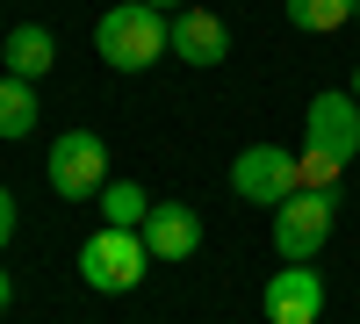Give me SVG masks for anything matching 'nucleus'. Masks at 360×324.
<instances>
[{"label": "nucleus", "mask_w": 360, "mask_h": 324, "mask_svg": "<svg viewBox=\"0 0 360 324\" xmlns=\"http://www.w3.org/2000/svg\"><path fill=\"white\" fill-rule=\"evenodd\" d=\"M303 144H317L332 159H353L360 152V101L353 94H317L303 108Z\"/></svg>", "instance_id": "0eeeda50"}, {"label": "nucleus", "mask_w": 360, "mask_h": 324, "mask_svg": "<svg viewBox=\"0 0 360 324\" xmlns=\"http://www.w3.org/2000/svg\"><path fill=\"white\" fill-rule=\"evenodd\" d=\"M288 29H303V37H332L339 22H353V0H281Z\"/></svg>", "instance_id": "f8f14e48"}, {"label": "nucleus", "mask_w": 360, "mask_h": 324, "mask_svg": "<svg viewBox=\"0 0 360 324\" xmlns=\"http://www.w3.org/2000/svg\"><path fill=\"white\" fill-rule=\"evenodd\" d=\"M15 223H22V216H15V195H8V188H0V245H8V238H15Z\"/></svg>", "instance_id": "2eb2a0df"}, {"label": "nucleus", "mask_w": 360, "mask_h": 324, "mask_svg": "<svg viewBox=\"0 0 360 324\" xmlns=\"http://www.w3.org/2000/svg\"><path fill=\"white\" fill-rule=\"evenodd\" d=\"M144 231H115V223H101L94 238L79 245V281L94 288V296H130V288L144 281Z\"/></svg>", "instance_id": "f03ea898"}, {"label": "nucleus", "mask_w": 360, "mask_h": 324, "mask_svg": "<svg viewBox=\"0 0 360 324\" xmlns=\"http://www.w3.org/2000/svg\"><path fill=\"white\" fill-rule=\"evenodd\" d=\"M8 296H15V274H8V267H0V310H8Z\"/></svg>", "instance_id": "f3484780"}, {"label": "nucleus", "mask_w": 360, "mask_h": 324, "mask_svg": "<svg viewBox=\"0 0 360 324\" xmlns=\"http://www.w3.org/2000/svg\"><path fill=\"white\" fill-rule=\"evenodd\" d=\"M339 173H346V159L317 152V144H303V152H295V181H303V188H339Z\"/></svg>", "instance_id": "4468645a"}, {"label": "nucleus", "mask_w": 360, "mask_h": 324, "mask_svg": "<svg viewBox=\"0 0 360 324\" xmlns=\"http://www.w3.org/2000/svg\"><path fill=\"white\" fill-rule=\"evenodd\" d=\"M144 8H159V15H180V8H188V0H144Z\"/></svg>", "instance_id": "dca6fc26"}, {"label": "nucleus", "mask_w": 360, "mask_h": 324, "mask_svg": "<svg viewBox=\"0 0 360 324\" xmlns=\"http://www.w3.org/2000/svg\"><path fill=\"white\" fill-rule=\"evenodd\" d=\"M144 231V252L152 259H195L202 252V216L188 202H152V216L137 223Z\"/></svg>", "instance_id": "6e6552de"}, {"label": "nucleus", "mask_w": 360, "mask_h": 324, "mask_svg": "<svg viewBox=\"0 0 360 324\" xmlns=\"http://www.w3.org/2000/svg\"><path fill=\"white\" fill-rule=\"evenodd\" d=\"M94 202H101V223H115V231H137L144 216H152V202H144V188H137V181H108Z\"/></svg>", "instance_id": "ddd939ff"}, {"label": "nucleus", "mask_w": 360, "mask_h": 324, "mask_svg": "<svg viewBox=\"0 0 360 324\" xmlns=\"http://www.w3.org/2000/svg\"><path fill=\"white\" fill-rule=\"evenodd\" d=\"M353 15H360V0H353Z\"/></svg>", "instance_id": "6ab92c4d"}, {"label": "nucleus", "mask_w": 360, "mask_h": 324, "mask_svg": "<svg viewBox=\"0 0 360 324\" xmlns=\"http://www.w3.org/2000/svg\"><path fill=\"white\" fill-rule=\"evenodd\" d=\"M44 173H51V195H65V202H86V195H101L115 181V173H108V144L94 130H65L51 144Z\"/></svg>", "instance_id": "20e7f679"}, {"label": "nucleus", "mask_w": 360, "mask_h": 324, "mask_svg": "<svg viewBox=\"0 0 360 324\" xmlns=\"http://www.w3.org/2000/svg\"><path fill=\"white\" fill-rule=\"evenodd\" d=\"M332 216H339V188H295L274 209V252L281 259H317V245L332 238Z\"/></svg>", "instance_id": "7ed1b4c3"}, {"label": "nucleus", "mask_w": 360, "mask_h": 324, "mask_svg": "<svg viewBox=\"0 0 360 324\" xmlns=\"http://www.w3.org/2000/svg\"><path fill=\"white\" fill-rule=\"evenodd\" d=\"M51 58H58L51 29H44V22H22L15 37H8V51H0V65H8V79H29V86H37V79L51 72Z\"/></svg>", "instance_id": "9d476101"}, {"label": "nucleus", "mask_w": 360, "mask_h": 324, "mask_svg": "<svg viewBox=\"0 0 360 324\" xmlns=\"http://www.w3.org/2000/svg\"><path fill=\"white\" fill-rule=\"evenodd\" d=\"M37 86H29V79H8V72H0V137H29V130H37Z\"/></svg>", "instance_id": "9b49d317"}, {"label": "nucleus", "mask_w": 360, "mask_h": 324, "mask_svg": "<svg viewBox=\"0 0 360 324\" xmlns=\"http://www.w3.org/2000/svg\"><path fill=\"white\" fill-rule=\"evenodd\" d=\"M259 310H266V324H317L324 317V274L310 259H281V274L266 281Z\"/></svg>", "instance_id": "423d86ee"}, {"label": "nucleus", "mask_w": 360, "mask_h": 324, "mask_svg": "<svg viewBox=\"0 0 360 324\" xmlns=\"http://www.w3.org/2000/svg\"><path fill=\"white\" fill-rule=\"evenodd\" d=\"M94 51H101L108 72H152L173 51V22L159 8H144V0H123V8H108L94 22Z\"/></svg>", "instance_id": "f257e3e1"}, {"label": "nucleus", "mask_w": 360, "mask_h": 324, "mask_svg": "<svg viewBox=\"0 0 360 324\" xmlns=\"http://www.w3.org/2000/svg\"><path fill=\"white\" fill-rule=\"evenodd\" d=\"M346 94H353V101H360V65H353V86H346Z\"/></svg>", "instance_id": "a211bd4d"}, {"label": "nucleus", "mask_w": 360, "mask_h": 324, "mask_svg": "<svg viewBox=\"0 0 360 324\" xmlns=\"http://www.w3.org/2000/svg\"><path fill=\"white\" fill-rule=\"evenodd\" d=\"M173 58H188L195 72L224 65V58H231V29L209 15V8H180V15H173Z\"/></svg>", "instance_id": "1a4fd4ad"}, {"label": "nucleus", "mask_w": 360, "mask_h": 324, "mask_svg": "<svg viewBox=\"0 0 360 324\" xmlns=\"http://www.w3.org/2000/svg\"><path fill=\"white\" fill-rule=\"evenodd\" d=\"M295 188H303L295 181V152H281V144H245L231 159V195L252 202V209H281Z\"/></svg>", "instance_id": "39448f33"}]
</instances>
